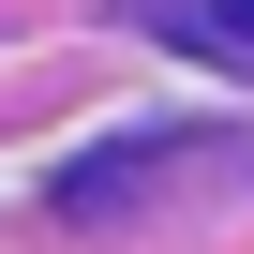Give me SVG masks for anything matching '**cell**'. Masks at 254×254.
Segmentation results:
<instances>
[{
    "instance_id": "1",
    "label": "cell",
    "mask_w": 254,
    "mask_h": 254,
    "mask_svg": "<svg viewBox=\"0 0 254 254\" xmlns=\"http://www.w3.org/2000/svg\"><path fill=\"white\" fill-rule=\"evenodd\" d=\"M150 30L194 60H254V0H150Z\"/></svg>"
}]
</instances>
